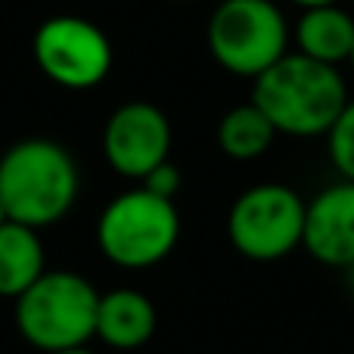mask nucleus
<instances>
[{
	"label": "nucleus",
	"instance_id": "1",
	"mask_svg": "<svg viewBox=\"0 0 354 354\" xmlns=\"http://www.w3.org/2000/svg\"><path fill=\"white\" fill-rule=\"evenodd\" d=\"M252 103L270 118L277 134L308 140L326 137L348 103V87L336 66L286 53L252 81Z\"/></svg>",
	"mask_w": 354,
	"mask_h": 354
},
{
	"label": "nucleus",
	"instance_id": "2",
	"mask_svg": "<svg viewBox=\"0 0 354 354\" xmlns=\"http://www.w3.org/2000/svg\"><path fill=\"white\" fill-rule=\"evenodd\" d=\"M81 174L72 153L47 137H28L0 153V202L25 227H53L72 212Z\"/></svg>",
	"mask_w": 354,
	"mask_h": 354
},
{
	"label": "nucleus",
	"instance_id": "3",
	"mask_svg": "<svg viewBox=\"0 0 354 354\" xmlns=\"http://www.w3.org/2000/svg\"><path fill=\"white\" fill-rule=\"evenodd\" d=\"M100 292L75 270H44L16 299L12 320L31 348L44 354L84 348L97 330Z\"/></svg>",
	"mask_w": 354,
	"mask_h": 354
},
{
	"label": "nucleus",
	"instance_id": "4",
	"mask_svg": "<svg viewBox=\"0 0 354 354\" xmlns=\"http://www.w3.org/2000/svg\"><path fill=\"white\" fill-rule=\"evenodd\" d=\"M180 239V214L174 199L134 187L118 193L97 221V245L124 270H147L165 261Z\"/></svg>",
	"mask_w": 354,
	"mask_h": 354
},
{
	"label": "nucleus",
	"instance_id": "5",
	"mask_svg": "<svg viewBox=\"0 0 354 354\" xmlns=\"http://www.w3.org/2000/svg\"><path fill=\"white\" fill-rule=\"evenodd\" d=\"M205 41L224 72L255 81L289 53L292 31L274 0H221L208 19Z\"/></svg>",
	"mask_w": 354,
	"mask_h": 354
},
{
	"label": "nucleus",
	"instance_id": "6",
	"mask_svg": "<svg viewBox=\"0 0 354 354\" xmlns=\"http://www.w3.org/2000/svg\"><path fill=\"white\" fill-rule=\"evenodd\" d=\"M308 202L286 183H255L236 196L227 214V236L249 261H280L305 236Z\"/></svg>",
	"mask_w": 354,
	"mask_h": 354
},
{
	"label": "nucleus",
	"instance_id": "7",
	"mask_svg": "<svg viewBox=\"0 0 354 354\" xmlns=\"http://www.w3.org/2000/svg\"><path fill=\"white\" fill-rule=\"evenodd\" d=\"M31 53L44 78L66 91H93L112 72V44L97 22L50 16L31 37Z\"/></svg>",
	"mask_w": 354,
	"mask_h": 354
},
{
	"label": "nucleus",
	"instance_id": "8",
	"mask_svg": "<svg viewBox=\"0 0 354 354\" xmlns=\"http://www.w3.org/2000/svg\"><path fill=\"white\" fill-rule=\"evenodd\" d=\"M171 122L156 103L131 100L109 115L103 128V156L112 171L143 180L153 168L168 162Z\"/></svg>",
	"mask_w": 354,
	"mask_h": 354
},
{
	"label": "nucleus",
	"instance_id": "9",
	"mask_svg": "<svg viewBox=\"0 0 354 354\" xmlns=\"http://www.w3.org/2000/svg\"><path fill=\"white\" fill-rule=\"evenodd\" d=\"M305 252L326 268L354 264V180L320 189L305 205Z\"/></svg>",
	"mask_w": 354,
	"mask_h": 354
},
{
	"label": "nucleus",
	"instance_id": "10",
	"mask_svg": "<svg viewBox=\"0 0 354 354\" xmlns=\"http://www.w3.org/2000/svg\"><path fill=\"white\" fill-rule=\"evenodd\" d=\"M156 324H159V314L149 295H143L140 289L122 286L100 295L93 336L115 351H134L153 339Z\"/></svg>",
	"mask_w": 354,
	"mask_h": 354
},
{
	"label": "nucleus",
	"instance_id": "11",
	"mask_svg": "<svg viewBox=\"0 0 354 354\" xmlns=\"http://www.w3.org/2000/svg\"><path fill=\"white\" fill-rule=\"evenodd\" d=\"M292 41H295V47H299L295 53L339 68V62L351 59L354 16L348 10H342L339 3L301 10L299 22H295V28H292Z\"/></svg>",
	"mask_w": 354,
	"mask_h": 354
},
{
	"label": "nucleus",
	"instance_id": "12",
	"mask_svg": "<svg viewBox=\"0 0 354 354\" xmlns=\"http://www.w3.org/2000/svg\"><path fill=\"white\" fill-rule=\"evenodd\" d=\"M44 270V243L37 230L6 221L0 227V299L16 301Z\"/></svg>",
	"mask_w": 354,
	"mask_h": 354
},
{
	"label": "nucleus",
	"instance_id": "13",
	"mask_svg": "<svg viewBox=\"0 0 354 354\" xmlns=\"http://www.w3.org/2000/svg\"><path fill=\"white\" fill-rule=\"evenodd\" d=\"M218 149L233 162H255L274 147L277 128L255 103L233 106L218 122Z\"/></svg>",
	"mask_w": 354,
	"mask_h": 354
},
{
	"label": "nucleus",
	"instance_id": "14",
	"mask_svg": "<svg viewBox=\"0 0 354 354\" xmlns=\"http://www.w3.org/2000/svg\"><path fill=\"white\" fill-rule=\"evenodd\" d=\"M326 147H330L333 168L342 174V180H354V100L342 106L339 118L326 131Z\"/></svg>",
	"mask_w": 354,
	"mask_h": 354
},
{
	"label": "nucleus",
	"instance_id": "15",
	"mask_svg": "<svg viewBox=\"0 0 354 354\" xmlns=\"http://www.w3.org/2000/svg\"><path fill=\"white\" fill-rule=\"evenodd\" d=\"M180 183H183L180 168H174L171 162H162L159 168H153V171L143 177L140 187H147L149 193L162 196V199H174V196L180 193Z\"/></svg>",
	"mask_w": 354,
	"mask_h": 354
},
{
	"label": "nucleus",
	"instance_id": "16",
	"mask_svg": "<svg viewBox=\"0 0 354 354\" xmlns=\"http://www.w3.org/2000/svg\"><path fill=\"white\" fill-rule=\"evenodd\" d=\"M289 3L301 6V10H311V6H326V3H336V0H289Z\"/></svg>",
	"mask_w": 354,
	"mask_h": 354
},
{
	"label": "nucleus",
	"instance_id": "17",
	"mask_svg": "<svg viewBox=\"0 0 354 354\" xmlns=\"http://www.w3.org/2000/svg\"><path fill=\"white\" fill-rule=\"evenodd\" d=\"M56 354H93V351H87V348H68V351H56Z\"/></svg>",
	"mask_w": 354,
	"mask_h": 354
},
{
	"label": "nucleus",
	"instance_id": "18",
	"mask_svg": "<svg viewBox=\"0 0 354 354\" xmlns=\"http://www.w3.org/2000/svg\"><path fill=\"white\" fill-rule=\"evenodd\" d=\"M6 221H10V218H6V208H3V202H0V227H3Z\"/></svg>",
	"mask_w": 354,
	"mask_h": 354
},
{
	"label": "nucleus",
	"instance_id": "19",
	"mask_svg": "<svg viewBox=\"0 0 354 354\" xmlns=\"http://www.w3.org/2000/svg\"><path fill=\"white\" fill-rule=\"evenodd\" d=\"M345 270H348V286H351V292H354V264H351V268H345Z\"/></svg>",
	"mask_w": 354,
	"mask_h": 354
},
{
	"label": "nucleus",
	"instance_id": "20",
	"mask_svg": "<svg viewBox=\"0 0 354 354\" xmlns=\"http://www.w3.org/2000/svg\"><path fill=\"white\" fill-rule=\"evenodd\" d=\"M348 62H351V66H354V50H351V59H348Z\"/></svg>",
	"mask_w": 354,
	"mask_h": 354
},
{
	"label": "nucleus",
	"instance_id": "21",
	"mask_svg": "<svg viewBox=\"0 0 354 354\" xmlns=\"http://www.w3.org/2000/svg\"><path fill=\"white\" fill-rule=\"evenodd\" d=\"M177 3H189V0H177Z\"/></svg>",
	"mask_w": 354,
	"mask_h": 354
},
{
	"label": "nucleus",
	"instance_id": "22",
	"mask_svg": "<svg viewBox=\"0 0 354 354\" xmlns=\"http://www.w3.org/2000/svg\"><path fill=\"white\" fill-rule=\"evenodd\" d=\"M351 3H354V0H351Z\"/></svg>",
	"mask_w": 354,
	"mask_h": 354
}]
</instances>
